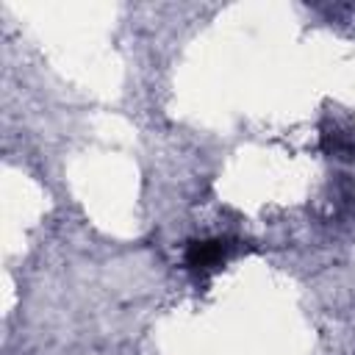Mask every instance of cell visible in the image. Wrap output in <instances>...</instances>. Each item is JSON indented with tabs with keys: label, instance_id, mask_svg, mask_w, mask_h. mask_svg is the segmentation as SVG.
Masks as SVG:
<instances>
[{
	"label": "cell",
	"instance_id": "2",
	"mask_svg": "<svg viewBox=\"0 0 355 355\" xmlns=\"http://www.w3.org/2000/svg\"><path fill=\"white\" fill-rule=\"evenodd\" d=\"M322 147L333 158H344V161H352L355 158V136H349V133H341V130L322 133Z\"/></svg>",
	"mask_w": 355,
	"mask_h": 355
},
{
	"label": "cell",
	"instance_id": "1",
	"mask_svg": "<svg viewBox=\"0 0 355 355\" xmlns=\"http://www.w3.org/2000/svg\"><path fill=\"white\" fill-rule=\"evenodd\" d=\"M227 255H230V244L225 239H194L186 247L183 263L194 275H208L216 272L227 261Z\"/></svg>",
	"mask_w": 355,
	"mask_h": 355
}]
</instances>
